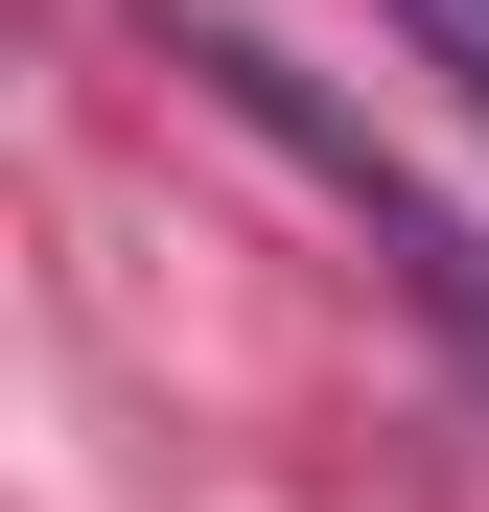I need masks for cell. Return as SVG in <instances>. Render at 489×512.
I'll return each instance as SVG.
<instances>
[{"mask_svg":"<svg viewBox=\"0 0 489 512\" xmlns=\"http://www.w3.org/2000/svg\"><path fill=\"white\" fill-rule=\"evenodd\" d=\"M163 47H187V70H210V94H233V117H257V140L303 163V187H326V210H350V233H373V256H396V303H420V326H443V350L489 373V233H466V210L420 187V163H396L373 117H326V94H303V70H280L257 24H163Z\"/></svg>","mask_w":489,"mask_h":512,"instance_id":"obj_1","label":"cell"},{"mask_svg":"<svg viewBox=\"0 0 489 512\" xmlns=\"http://www.w3.org/2000/svg\"><path fill=\"white\" fill-rule=\"evenodd\" d=\"M420 47H443V70H466V94H489V0H420Z\"/></svg>","mask_w":489,"mask_h":512,"instance_id":"obj_2","label":"cell"}]
</instances>
